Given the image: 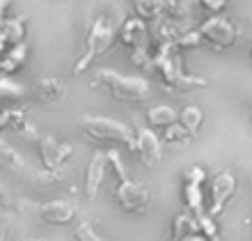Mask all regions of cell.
Masks as SVG:
<instances>
[{
  "instance_id": "cell-2",
  "label": "cell",
  "mask_w": 252,
  "mask_h": 241,
  "mask_svg": "<svg viewBox=\"0 0 252 241\" xmlns=\"http://www.w3.org/2000/svg\"><path fill=\"white\" fill-rule=\"evenodd\" d=\"M179 53L181 51H177L172 41H160L156 55H152V69H156L163 87L172 92H188L192 87H206L204 78H195L184 71Z\"/></svg>"
},
{
  "instance_id": "cell-8",
  "label": "cell",
  "mask_w": 252,
  "mask_h": 241,
  "mask_svg": "<svg viewBox=\"0 0 252 241\" xmlns=\"http://www.w3.org/2000/svg\"><path fill=\"white\" fill-rule=\"evenodd\" d=\"M204 179L206 172L204 168L192 166L186 174H184V205L186 211L195 216V221L206 214L204 211Z\"/></svg>"
},
{
  "instance_id": "cell-21",
  "label": "cell",
  "mask_w": 252,
  "mask_h": 241,
  "mask_svg": "<svg viewBox=\"0 0 252 241\" xmlns=\"http://www.w3.org/2000/svg\"><path fill=\"white\" fill-rule=\"evenodd\" d=\"M165 0H133V12L142 21H156L163 14Z\"/></svg>"
},
{
  "instance_id": "cell-15",
  "label": "cell",
  "mask_w": 252,
  "mask_h": 241,
  "mask_svg": "<svg viewBox=\"0 0 252 241\" xmlns=\"http://www.w3.org/2000/svg\"><path fill=\"white\" fill-rule=\"evenodd\" d=\"M28 60V46L26 41H21V44H14V46H7V51L0 55V71L2 76H9L14 71H19Z\"/></svg>"
},
{
  "instance_id": "cell-27",
  "label": "cell",
  "mask_w": 252,
  "mask_h": 241,
  "mask_svg": "<svg viewBox=\"0 0 252 241\" xmlns=\"http://www.w3.org/2000/svg\"><path fill=\"white\" fill-rule=\"evenodd\" d=\"M199 5H202V9H206V12L211 14H220L227 9V0H199Z\"/></svg>"
},
{
  "instance_id": "cell-36",
  "label": "cell",
  "mask_w": 252,
  "mask_h": 241,
  "mask_svg": "<svg viewBox=\"0 0 252 241\" xmlns=\"http://www.w3.org/2000/svg\"><path fill=\"white\" fill-rule=\"evenodd\" d=\"M250 62H252V48H250Z\"/></svg>"
},
{
  "instance_id": "cell-29",
  "label": "cell",
  "mask_w": 252,
  "mask_h": 241,
  "mask_svg": "<svg viewBox=\"0 0 252 241\" xmlns=\"http://www.w3.org/2000/svg\"><path fill=\"white\" fill-rule=\"evenodd\" d=\"M9 7H12V0H0V28L5 26V21L9 19Z\"/></svg>"
},
{
  "instance_id": "cell-4",
  "label": "cell",
  "mask_w": 252,
  "mask_h": 241,
  "mask_svg": "<svg viewBox=\"0 0 252 241\" xmlns=\"http://www.w3.org/2000/svg\"><path fill=\"white\" fill-rule=\"evenodd\" d=\"M115 39H117V28H115V23L108 19V16H96V19L92 21L90 30H87L85 48H83V53H80L78 60L73 62L71 74H76V76L85 74L99 55L108 53V51L113 48Z\"/></svg>"
},
{
  "instance_id": "cell-12",
  "label": "cell",
  "mask_w": 252,
  "mask_h": 241,
  "mask_svg": "<svg viewBox=\"0 0 252 241\" xmlns=\"http://www.w3.org/2000/svg\"><path fill=\"white\" fill-rule=\"evenodd\" d=\"M133 152H135V154L140 156V161L149 168L160 163V159H163L160 140L152 129H138V131H135V147H133Z\"/></svg>"
},
{
  "instance_id": "cell-13",
  "label": "cell",
  "mask_w": 252,
  "mask_h": 241,
  "mask_svg": "<svg viewBox=\"0 0 252 241\" xmlns=\"http://www.w3.org/2000/svg\"><path fill=\"white\" fill-rule=\"evenodd\" d=\"M117 39L124 44L128 51H135V48H142V46H149V30H147V21L133 16V19L124 21L122 30L117 33Z\"/></svg>"
},
{
  "instance_id": "cell-6",
  "label": "cell",
  "mask_w": 252,
  "mask_h": 241,
  "mask_svg": "<svg viewBox=\"0 0 252 241\" xmlns=\"http://www.w3.org/2000/svg\"><path fill=\"white\" fill-rule=\"evenodd\" d=\"M199 37H202V44H209L216 51H225V48H232L236 44V28L229 19L220 16V14H213L197 28Z\"/></svg>"
},
{
  "instance_id": "cell-7",
  "label": "cell",
  "mask_w": 252,
  "mask_h": 241,
  "mask_svg": "<svg viewBox=\"0 0 252 241\" xmlns=\"http://www.w3.org/2000/svg\"><path fill=\"white\" fill-rule=\"evenodd\" d=\"M236 188H239V184H236V177L232 170H222L216 174L211 181V188H209V211L206 214L211 218L222 214L227 202L236 195Z\"/></svg>"
},
{
  "instance_id": "cell-1",
  "label": "cell",
  "mask_w": 252,
  "mask_h": 241,
  "mask_svg": "<svg viewBox=\"0 0 252 241\" xmlns=\"http://www.w3.org/2000/svg\"><path fill=\"white\" fill-rule=\"evenodd\" d=\"M106 159H108V166L113 168V172L117 174V188H115V200L120 205L122 211L131 216H142L149 211L152 207V193L145 184L131 179L128 172H126V166L122 156L117 154V149H110L106 152Z\"/></svg>"
},
{
  "instance_id": "cell-17",
  "label": "cell",
  "mask_w": 252,
  "mask_h": 241,
  "mask_svg": "<svg viewBox=\"0 0 252 241\" xmlns=\"http://www.w3.org/2000/svg\"><path fill=\"white\" fill-rule=\"evenodd\" d=\"M0 163L12 174H23L28 170L26 159L21 156V152H16V149H14L12 145H7L5 140H0Z\"/></svg>"
},
{
  "instance_id": "cell-16",
  "label": "cell",
  "mask_w": 252,
  "mask_h": 241,
  "mask_svg": "<svg viewBox=\"0 0 252 241\" xmlns=\"http://www.w3.org/2000/svg\"><path fill=\"white\" fill-rule=\"evenodd\" d=\"M37 94H39L41 101H46V103H55V101H62L66 94V85L62 83L60 78H55V76H41L37 83Z\"/></svg>"
},
{
  "instance_id": "cell-26",
  "label": "cell",
  "mask_w": 252,
  "mask_h": 241,
  "mask_svg": "<svg viewBox=\"0 0 252 241\" xmlns=\"http://www.w3.org/2000/svg\"><path fill=\"white\" fill-rule=\"evenodd\" d=\"M76 241H106V239H101L99 232L90 223H80L76 228Z\"/></svg>"
},
{
  "instance_id": "cell-24",
  "label": "cell",
  "mask_w": 252,
  "mask_h": 241,
  "mask_svg": "<svg viewBox=\"0 0 252 241\" xmlns=\"http://www.w3.org/2000/svg\"><path fill=\"white\" fill-rule=\"evenodd\" d=\"M163 12H165L172 21L190 19V14H192V0H165Z\"/></svg>"
},
{
  "instance_id": "cell-18",
  "label": "cell",
  "mask_w": 252,
  "mask_h": 241,
  "mask_svg": "<svg viewBox=\"0 0 252 241\" xmlns=\"http://www.w3.org/2000/svg\"><path fill=\"white\" fill-rule=\"evenodd\" d=\"M181 124V127L186 129L188 134L195 138V136L199 134V129H202V124H204V110L197 106H184L179 110V120H177Z\"/></svg>"
},
{
  "instance_id": "cell-37",
  "label": "cell",
  "mask_w": 252,
  "mask_h": 241,
  "mask_svg": "<svg viewBox=\"0 0 252 241\" xmlns=\"http://www.w3.org/2000/svg\"><path fill=\"white\" fill-rule=\"evenodd\" d=\"M32 241H34V239H32Z\"/></svg>"
},
{
  "instance_id": "cell-31",
  "label": "cell",
  "mask_w": 252,
  "mask_h": 241,
  "mask_svg": "<svg viewBox=\"0 0 252 241\" xmlns=\"http://www.w3.org/2000/svg\"><path fill=\"white\" fill-rule=\"evenodd\" d=\"M179 241H209V237H206L204 232H190V235L181 237Z\"/></svg>"
},
{
  "instance_id": "cell-23",
  "label": "cell",
  "mask_w": 252,
  "mask_h": 241,
  "mask_svg": "<svg viewBox=\"0 0 252 241\" xmlns=\"http://www.w3.org/2000/svg\"><path fill=\"white\" fill-rule=\"evenodd\" d=\"M192 140V136L188 134L186 129L181 127L179 122H172L163 129V142L172 145V147H181V145H188Z\"/></svg>"
},
{
  "instance_id": "cell-25",
  "label": "cell",
  "mask_w": 252,
  "mask_h": 241,
  "mask_svg": "<svg viewBox=\"0 0 252 241\" xmlns=\"http://www.w3.org/2000/svg\"><path fill=\"white\" fill-rule=\"evenodd\" d=\"M172 44L177 46V51H184V48L188 51V48L202 46V37H199L197 30H190V33H186V34H179V37H174Z\"/></svg>"
},
{
  "instance_id": "cell-10",
  "label": "cell",
  "mask_w": 252,
  "mask_h": 241,
  "mask_svg": "<svg viewBox=\"0 0 252 241\" xmlns=\"http://www.w3.org/2000/svg\"><path fill=\"white\" fill-rule=\"evenodd\" d=\"M78 216V207L71 200H48L37 209V218L44 225H71L73 218Z\"/></svg>"
},
{
  "instance_id": "cell-35",
  "label": "cell",
  "mask_w": 252,
  "mask_h": 241,
  "mask_svg": "<svg viewBox=\"0 0 252 241\" xmlns=\"http://www.w3.org/2000/svg\"><path fill=\"white\" fill-rule=\"evenodd\" d=\"M250 122H252V108H250Z\"/></svg>"
},
{
  "instance_id": "cell-19",
  "label": "cell",
  "mask_w": 252,
  "mask_h": 241,
  "mask_svg": "<svg viewBox=\"0 0 252 241\" xmlns=\"http://www.w3.org/2000/svg\"><path fill=\"white\" fill-rule=\"evenodd\" d=\"M177 120H179V110H174L172 106H165V103L154 106L147 110V122H149V127L165 129L167 124H172V122H177Z\"/></svg>"
},
{
  "instance_id": "cell-22",
  "label": "cell",
  "mask_w": 252,
  "mask_h": 241,
  "mask_svg": "<svg viewBox=\"0 0 252 241\" xmlns=\"http://www.w3.org/2000/svg\"><path fill=\"white\" fill-rule=\"evenodd\" d=\"M190 232H199V225H197V221H195V216H192L190 211L177 214V218H174V223H172V241H179L181 237L190 235Z\"/></svg>"
},
{
  "instance_id": "cell-33",
  "label": "cell",
  "mask_w": 252,
  "mask_h": 241,
  "mask_svg": "<svg viewBox=\"0 0 252 241\" xmlns=\"http://www.w3.org/2000/svg\"><path fill=\"white\" fill-rule=\"evenodd\" d=\"M7 46H9V44H7V39L2 37V33H0V55H2V53L7 51Z\"/></svg>"
},
{
  "instance_id": "cell-30",
  "label": "cell",
  "mask_w": 252,
  "mask_h": 241,
  "mask_svg": "<svg viewBox=\"0 0 252 241\" xmlns=\"http://www.w3.org/2000/svg\"><path fill=\"white\" fill-rule=\"evenodd\" d=\"M12 110L14 108H9V110H0V131L5 127H9V122H12Z\"/></svg>"
},
{
  "instance_id": "cell-20",
  "label": "cell",
  "mask_w": 252,
  "mask_h": 241,
  "mask_svg": "<svg viewBox=\"0 0 252 241\" xmlns=\"http://www.w3.org/2000/svg\"><path fill=\"white\" fill-rule=\"evenodd\" d=\"M0 33H2V37L7 39V44H9V46H14V44H21V41L26 39V33H28V21H26V16L7 19L5 26L0 28Z\"/></svg>"
},
{
  "instance_id": "cell-32",
  "label": "cell",
  "mask_w": 252,
  "mask_h": 241,
  "mask_svg": "<svg viewBox=\"0 0 252 241\" xmlns=\"http://www.w3.org/2000/svg\"><path fill=\"white\" fill-rule=\"evenodd\" d=\"M7 205V188L2 184V177H0V207H5Z\"/></svg>"
},
{
  "instance_id": "cell-34",
  "label": "cell",
  "mask_w": 252,
  "mask_h": 241,
  "mask_svg": "<svg viewBox=\"0 0 252 241\" xmlns=\"http://www.w3.org/2000/svg\"><path fill=\"white\" fill-rule=\"evenodd\" d=\"M209 241H220V237H218V235H213V237H209Z\"/></svg>"
},
{
  "instance_id": "cell-11",
  "label": "cell",
  "mask_w": 252,
  "mask_h": 241,
  "mask_svg": "<svg viewBox=\"0 0 252 241\" xmlns=\"http://www.w3.org/2000/svg\"><path fill=\"white\" fill-rule=\"evenodd\" d=\"M106 170H108V159L106 152H94L90 163L85 168V198L90 202H94L101 193V186H103V179H106Z\"/></svg>"
},
{
  "instance_id": "cell-9",
  "label": "cell",
  "mask_w": 252,
  "mask_h": 241,
  "mask_svg": "<svg viewBox=\"0 0 252 241\" xmlns=\"http://www.w3.org/2000/svg\"><path fill=\"white\" fill-rule=\"evenodd\" d=\"M39 145V156H41V166L46 172H58L62 166H64V161L73 154V147L69 142H60L58 138L53 136H44L37 140Z\"/></svg>"
},
{
  "instance_id": "cell-5",
  "label": "cell",
  "mask_w": 252,
  "mask_h": 241,
  "mask_svg": "<svg viewBox=\"0 0 252 241\" xmlns=\"http://www.w3.org/2000/svg\"><path fill=\"white\" fill-rule=\"evenodd\" d=\"M80 131L96 142H122L128 149L135 147V134L124 122L113 117H99V115H83L80 117Z\"/></svg>"
},
{
  "instance_id": "cell-3",
  "label": "cell",
  "mask_w": 252,
  "mask_h": 241,
  "mask_svg": "<svg viewBox=\"0 0 252 241\" xmlns=\"http://www.w3.org/2000/svg\"><path fill=\"white\" fill-rule=\"evenodd\" d=\"M90 85L106 90L115 101H122V103H145L152 97V85L147 78L122 76L113 69H94Z\"/></svg>"
},
{
  "instance_id": "cell-28",
  "label": "cell",
  "mask_w": 252,
  "mask_h": 241,
  "mask_svg": "<svg viewBox=\"0 0 252 241\" xmlns=\"http://www.w3.org/2000/svg\"><path fill=\"white\" fill-rule=\"evenodd\" d=\"M7 232H9V214L0 209V241L7 239Z\"/></svg>"
},
{
  "instance_id": "cell-14",
  "label": "cell",
  "mask_w": 252,
  "mask_h": 241,
  "mask_svg": "<svg viewBox=\"0 0 252 241\" xmlns=\"http://www.w3.org/2000/svg\"><path fill=\"white\" fill-rule=\"evenodd\" d=\"M28 90L21 83H16L9 76H0V110H9V108L19 106L26 99Z\"/></svg>"
}]
</instances>
